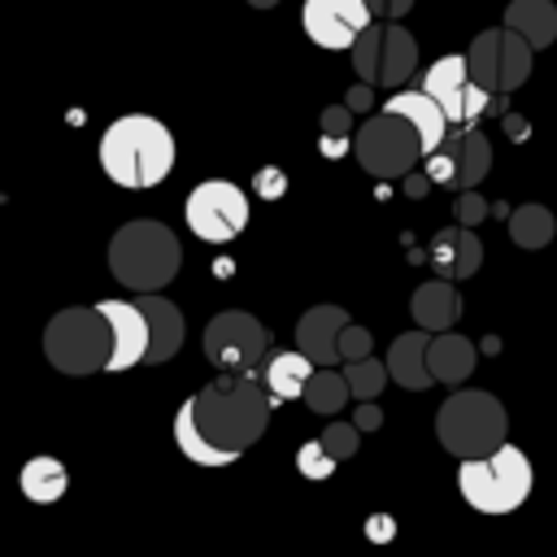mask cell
Returning a JSON list of instances; mask_svg holds the SVG:
<instances>
[{
	"instance_id": "6da1fadb",
	"label": "cell",
	"mask_w": 557,
	"mask_h": 557,
	"mask_svg": "<svg viewBox=\"0 0 557 557\" xmlns=\"http://www.w3.org/2000/svg\"><path fill=\"white\" fill-rule=\"evenodd\" d=\"M270 409L274 405H270V396H265L257 374H226V370H218V379L205 383L191 396L196 426L205 431V440L218 453H226V461H235L244 448H252L265 435Z\"/></svg>"
},
{
	"instance_id": "7a4b0ae2",
	"label": "cell",
	"mask_w": 557,
	"mask_h": 557,
	"mask_svg": "<svg viewBox=\"0 0 557 557\" xmlns=\"http://www.w3.org/2000/svg\"><path fill=\"white\" fill-rule=\"evenodd\" d=\"M100 170L131 191L157 187L174 170V135L148 113H126L100 135Z\"/></svg>"
},
{
	"instance_id": "3957f363",
	"label": "cell",
	"mask_w": 557,
	"mask_h": 557,
	"mask_svg": "<svg viewBox=\"0 0 557 557\" xmlns=\"http://www.w3.org/2000/svg\"><path fill=\"white\" fill-rule=\"evenodd\" d=\"M183 265V244L165 222L135 218L109 239V274L126 292H161Z\"/></svg>"
},
{
	"instance_id": "277c9868",
	"label": "cell",
	"mask_w": 557,
	"mask_h": 557,
	"mask_svg": "<svg viewBox=\"0 0 557 557\" xmlns=\"http://www.w3.org/2000/svg\"><path fill=\"white\" fill-rule=\"evenodd\" d=\"M435 435L444 453L461 457H483L509 440V413L492 392L479 387H457L440 409H435Z\"/></svg>"
},
{
	"instance_id": "5b68a950",
	"label": "cell",
	"mask_w": 557,
	"mask_h": 557,
	"mask_svg": "<svg viewBox=\"0 0 557 557\" xmlns=\"http://www.w3.org/2000/svg\"><path fill=\"white\" fill-rule=\"evenodd\" d=\"M531 483H535V470L527 453L513 448L509 440L483 457H461L457 466V487L466 505H474L479 513H513L531 496Z\"/></svg>"
},
{
	"instance_id": "8992f818",
	"label": "cell",
	"mask_w": 557,
	"mask_h": 557,
	"mask_svg": "<svg viewBox=\"0 0 557 557\" xmlns=\"http://www.w3.org/2000/svg\"><path fill=\"white\" fill-rule=\"evenodd\" d=\"M109 322L104 313L91 305H70L61 313H52V322L44 326V357L61 370V374H96L109 366Z\"/></svg>"
},
{
	"instance_id": "52a82bcc",
	"label": "cell",
	"mask_w": 557,
	"mask_h": 557,
	"mask_svg": "<svg viewBox=\"0 0 557 557\" xmlns=\"http://www.w3.org/2000/svg\"><path fill=\"white\" fill-rule=\"evenodd\" d=\"M352 152H357V161H361L366 174H374V178H400L405 170L418 165L422 139H418V131L400 113L383 109V113H374V117L361 122V131L352 135Z\"/></svg>"
},
{
	"instance_id": "ba28073f",
	"label": "cell",
	"mask_w": 557,
	"mask_h": 557,
	"mask_svg": "<svg viewBox=\"0 0 557 557\" xmlns=\"http://www.w3.org/2000/svg\"><path fill=\"white\" fill-rule=\"evenodd\" d=\"M440 109H444V117L453 122V126H474L487 109H496L500 113V104H505V91H487V87H479L474 78H470V65H466V52L457 57H440V61H431V70H422V83H418Z\"/></svg>"
},
{
	"instance_id": "9c48e42d",
	"label": "cell",
	"mask_w": 557,
	"mask_h": 557,
	"mask_svg": "<svg viewBox=\"0 0 557 557\" xmlns=\"http://www.w3.org/2000/svg\"><path fill=\"white\" fill-rule=\"evenodd\" d=\"M265 352H270V331L252 313L222 309V313L209 318V326H205V357H209V366H218L226 374H257Z\"/></svg>"
},
{
	"instance_id": "30bf717a",
	"label": "cell",
	"mask_w": 557,
	"mask_h": 557,
	"mask_svg": "<svg viewBox=\"0 0 557 557\" xmlns=\"http://www.w3.org/2000/svg\"><path fill=\"white\" fill-rule=\"evenodd\" d=\"M531 44L509 30V26H496V30H483L474 35V44L466 48V65H470V78L487 91H513L531 78Z\"/></svg>"
},
{
	"instance_id": "8fae6325",
	"label": "cell",
	"mask_w": 557,
	"mask_h": 557,
	"mask_svg": "<svg viewBox=\"0 0 557 557\" xmlns=\"http://www.w3.org/2000/svg\"><path fill=\"white\" fill-rule=\"evenodd\" d=\"M183 218L196 239L205 244H231L248 226V196L226 178H205L191 187Z\"/></svg>"
},
{
	"instance_id": "7c38bea8",
	"label": "cell",
	"mask_w": 557,
	"mask_h": 557,
	"mask_svg": "<svg viewBox=\"0 0 557 557\" xmlns=\"http://www.w3.org/2000/svg\"><path fill=\"white\" fill-rule=\"evenodd\" d=\"M370 22L366 0H305L300 9V26L318 48H348Z\"/></svg>"
},
{
	"instance_id": "4fadbf2b",
	"label": "cell",
	"mask_w": 557,
	"mask_h": 557,
	"mask_svg": "<svg viewBox=\"0 0 557 557\" xmlns=\"http://www.w3.org/2000/svg\"><path fill=\"white\" fill-rule=\"evenodd\" d=\"M109 322V335H113V348H109V366L104 370H131L148 357V322H144V309L135 300H100L96 305Z\"/></svg>"
},
{
	"instance_id": "5bb4252c",
	"label": "cell",
	"mask_w": 557,
	"mask_h": 557,
	"mask_svg": "<svg viewBox=\"0 0 557 557\" xmlns=\"http://www.w3.org/2000/svg\"><path fill=\"white\" fill-rule=\"evenodd\" d=\"M426 261H431V270L440 274V278H470L479 265H483V244H479V235L470 231V226H444V231H435V239H431V248H426Z\"/></svg>"
},
{
	"instance_id": "9a60e30c",
	"label": "cell",
	"mask_w": 557,
	"mask_h": 557,
	"mask_svg": "<svg viewBox=\"0 0 557 557\" xmlns=\"http://www.w3.org/2000/svg\"><path fill=\"white\" fill-rule=\"evenodd\" d=\"M135 305L144 309V322H148V357H144V366H161V361H170V357L183 348V335H187L178 305L165 300L161 292H139Z\"/></svg>"
},
{
	"instance_id": "2e32d148",
	"label": "cell",
	"mask_w": 557,
	"mask_h": 557,
	"mask_svg": "<svg viewBox=\"0 0 557 557\" xmlns=\"http://www.w3.org/2000/svg\"><path fill=\"white\" fill-rule=\"evenodd\" d=\"M348 313L339 305H313L300 313L296 322V348L313 361V366H335L339 361V331H344Z\"/></svg>"
},
{
	"instance_id": "e0dca14e",
	"label": "cell",
	"mask_w": 557,
	"mask_h": 557,
	"mask_svg": "<svg viewBox=\"0 0 557 557\" xmlns=\"http://www.w3.org/2000/svg\"><path fill=\"white\" fill-rule=\"evenodd\" d=\"M409 313L431 335L435 331H448L461 318V292H457V283L453 278H440V274L426 278V283H418L413 296H409Z\"/></svg>"
},
{
	"instance_id": "ac0fdd59",
	"label": "cell",
	"mask_w": 557,
	"mask_h": 557,
	"mask_svg": "<svg viewBox=\"0 0 557 557\" xmlns=\"http://www.w3.org/2000/svg\"><path fill=\"white\" fill-rule=\"evenodd\" d=\"M474 361H479V348L466 335H457L453 326L448 331H435L426 339V370H431L435 383H448V387L453 383H466L474 374Z\"/></svg>"
},
{
	"instance_id": "d6986e66",
	"label": "cell",
	"mask_w": 557,
	"mask_h": 557,
	"mask_svg": "<svg viewBox=\"0 0 557 557\" xmlns=\"http://www.w3.org/2000/svg\"><path fill=\"white\" fill-rule=\"evenodd\" d=\"M313 374V361L300 352V348H283V352H265L257 379L270 396V405H283V400H300L305 392V379Z\"/></svg>"
},
{
	"instance_id": "ffe728a7",
	"label": "cell",
	"mask_w": 557,
	"mask_h": 557,
	"mask_svg": "<svg viewBox=\"0 0 557 557\" xmlns=\"http://www.w3.org/2000/svg\"><path fill=\"white\" fill-rule=\"evenodd\" d=\"M383 109H392V113H400L413 131H418V139H422V152H431V148H440V139L448 135V117H444V109L422 91V87H413V91H392L387 96V104Z\"/></svg>"
},
{
	"instance_id": "44dd1931",
	"label": "cell",
	"mask_w": 557,
	"mask_h": 557,
	"mask_svg": "<svg viewBox=\"0 0 557 557\" xmlns=\"http://www.w3.org/2000/svg\"><path fill=\"white\" fill-rule=\"evenodd\" d=\"M426 339H431V331L418 326V331L396 335L392 348H387V374H392V383H400L405 392H422V387L435 383L431 370H426Z\"/></svg>"
},
{
	"instance_id": "7402d4cb",
	"label": "cell",
	"mask_w": 557,
	"mask_h": 557,
	"mask_svg": "<svg viewBox=\"0 0 557 557\" xmlns=\"http://www.w3.org/2000/svg\"><path fill=\"white\" fill-rule=\"evenodd\" d=\"M440 144H444V148L453 152V161H457V178H453L457 191L479 187V183L487 178V170H492V144H487V135L461 126V131H448Z\"/></svg>"
},
{
	"instance_id": "603a6c76",
	"label": "cell",
	"mask_w": 557,
	"mask_h": 557,
	"mask_svg": "<svg viewBox=\"0 0 557 557\" xmlns=\"http://www.w3.org/2000/svg\"><path fill=\"white\" fill-rule=\"evenodd\" d=\"M505 26L518 30L531 48H553L557 44V4L553 0H509Z\"/></svg>"
},
{
	"instance_id": "cb8c5ba5",
	"label": "cell",
	"mask_w": 557,
	"mask_h": 557,
	"mask_svg": "<svg viewBox=\"0 0 557 557\" xmlns=\"http://www.w3.org/2000/svg\"><path fill=\"white\" fill-rule=\"evenodd\" d=\"M17 487H22V496L35 500V505H52V500L65 496L70 474H65V466H61L57 457L44 453V457H30V461L17 470Z\"/></svg>"
},
{
	"instance_id": "d4e9b609",
	"label": "cell",
	"mask_w": 557,
	"mask_h": 557,
	"mask_svg": "<svg viewBox=\"0 0 557 557\" xmlns=\"http://www.w3.org/2000/svg\"><path fill=\"white\" fill-rule=\"evenodd\" d=\"M413 70H418V39H413L405 26L387 22V26H383V61H379V83H383V87H400V83H405Z\"/></svg>"
},
{
	"instance_id": "484cf974",
	"label": "cell",
	"mask_w": 557,
	"mask_h": 557,
	"mask_svg": "<svg viewBox=\"0 0 557 557\" xmlns=\"http://www.w3.org/2000/svg\"><path fill=\"white\" fill-rule=\"evenodd\" d=\"M348 379L339 374V370H331V366H313V374L305 379V392H300V400L318 413V418H331V413H339L344 405H348Z\"/></svg>"
},
{
	"instance_id": "4316f807",
	"label": "cell",
	"mask_w": 557,
	"mask_h": 557,
	"mask_svg": "<svg viewBox=\"0 0 557 557\" xmlns=\"http://www.w3.org/2000/svg\"><path fill=\"white\" fill-rule=\"evenodd\" d=\"M174 444H178V453H183L187 461H196V466H231L226 453H218V448L205 440V431L196 426L191 396H187V400L178 405V413H174Z\"/></svg>"
},
{
	"instance_id": "83f0119b",
	"label": "cell",
	"mask_w": 557,
	"mask_h": 557,
	"mask_svg": "<svg viewBox=\"0 0 557 557\" xmlns=\"http://www.w3.org/2000/svg\"><path fill=\"white\" fill-rule=\"evenodd\" d=\"M553 231H557V222H553V213H548L544 205H518V209L509 213V239H513L518 248H527V252L544 248V244L553 239Z\"/></svg>"
},
{
	"instance_id": "f1b7e54d",
	"label": "cell",
	"mask_w": 557,
	"mask_h": 557,
	"mask_svg": "<svg viewBox=\"0 0 557 557\" xmlns=\"http://www.w3.org/2000/svg\"><path fill=\"white\" fill-rule=\"evenodd\" d=\"M352 70L361 83H379V61H383V22H370L352 44H348Z\"/></svg>"
},
{
	"instance_id": "f546056e",
	"label": "cell",
	"mask_w": 557,
	"mask_h": 557,
	"mask_svg": "<svg viewBox=\"0 0 557 557\" xmlns=\"http://www.w3.org/2000/svg\"><path fill=\"white\" fill-rule=\"evenodd\" d=\"M344 379H348V392H352L357 400H374L392 374H387V361H379V357H357V361H344Z\"/></svg>"
},
{
	"instance_id": "4dcf8cb0",
	"label": "cell",
	"mask_w": 557,
	"mask_h": 557,
	"mask_svg": "<svg viewBox=\"0 0 557 557\" xmlns=\"http://www.w3.org/2000/svg\"><path fill=\"white\" fill-rule=\"evenodd\" d=\"M318 440H322V448H326L335 461H348V457L357 453V444H361V431H357V422H326Z\"/></svg>"
},
{
	"instance_id": "1f68e13d",
	"label": "cell",
	"mask_w": 557,
	"mask_h": 557,
	"mask_svg": "<svg viewBox=\"0 0 557 557\" xmlns=\"http://www.w3.org/2000/svg\"><path fill=\"white\" fill-rule=\"evenodd\" d=\"M335 457L322 448V440H309V444H300L296 448V470L305 474V479H331L335 474Z\"/></svg>"
},
{
	"instance_id": "d6a6232c",
	"label": "cell",
	"mask_w": 557,
	"mask_h": 557,
	"mask_svg": "<svg viewBox=\"0 0 557 557\" xmlns=\"http://www.w3.org/2000/svg\"><path fill=\"white\" fill-rule=\"evenodd\" d=\"M370 348H374L370 331H366V326H357V322H344V331H339V361L370 357Z\"/></svg>"
},
{
	"instance_id": "836d02e7",
	"label": "cell",
	"mask_w": 557,
	"mask_h": 557,
	"mask_svg": "<svg viewBox=\"0 0 557 557\" xmlns=\"http://www.w3.org/2000/svg\"><path fill=\"white\" fill-rule=\"evenodd\" d=\"M483 218H487V200H483L474 187H466L461 200H457V222H461V226H479Z\"/></svg>"
},
{
	"instance_id": "e575fe53",
	"label": "cell",
	"mask_w": 557,
	"mask_h": 557,
	"mask_svg": "<svg viewBox=\"0 0 557 557\" xmlns=\"http://www.w3.org/2000/svg\"><path fill=\"white\" fill-rule=\"evenodd\" d=\"M318 126H322V135H352V109L348 104H331V109H322Z\"/></svg>"
},
{
	"instance_id": "d590c367",
	"label": "cell",
	"mask_w": 557,
	"mask_h": 557,
	"mask_svg": "<svg viewBox=\"0 0 557 557\" xmlns=\"http://www.w3.org/2000/svg\"><path fill=\"white\" fill-rule=\"evenodd\" d=\"M252 187H257V196L278 200V196L287 191V174H283V170H274V165H261V170H257V178H252Z\"/></svg>"
},
{
	"instance_id": "8d00e7d4",
	"label": "cell",
	"mask_w": 557,
	"mask_h": 557,
	"mask_svg": "<svg viewBox=\"0 0 557 557\" xmlns=\"http://www.w3.org/2000/svg\"><path fill=\"white\" fill-rule=\"evenodd\" d=\"M366 4H370V17L374 22H383V17L396 22V17H405L413 9V0H366Z\"/></svg>"
},
{
	"instance_id": "74e56055",
	"label": "cell",
	"mask_w": 557,
	"mask_h": 557,
	"mask_svg": "<svg viewBox=\"0 0 557 557\" xmlns=\"http://www.w3.org/2000/svg\"><path fill=\"white\" fill-rule=\"evenodd\" d=\"M400 183H405V196H413V200H418V196H426V191L435 187L426 170H405V174H400Z\"/></svg>"
},
{
	"instance_id": "f35d334b",
	"label": "cell",
	"mask_w": 557,
	"mask_h": 557,
	"mask_svg": "<svg viewBox=\"0 0 557 557\" xmlns=\"http://www.w3.org/2000/svg\"><path fill=\"white\" fill-rule=\"evenodd\" d=\"M357 431H379L383 426V413H379V405L374 400H361V409H357Z\"/></svg>"
},
{
	"instance_id": "ab89813d",
	"label": "cell",
	"mask_w": 557,
	"mask_h": 557,
	"mask_svg": "<svg viewBox=\"0 0 557 557\" xmlns=\"http://www.w3.org/2000/svg\"><path fill=\"white\" fill-rule=\"evenodd\" d=\"M370 87H374V83H361V87H352V91H348V100H344V104H348V109H352V113H366V109H370V104H374V91H370Z\"/></svg>"
},
{
	"instance_id": "60d3db41",
	"label": "cell",
	"mask_w": 557,
	"mask_h": 557,
	"mask_svg": "<svg viewBox=\"0 0 557 557\" xmlns=\"http://www.w3.org/2000/svg\"><path fill=\"white\" fill-rule=\"evenodd\" d=\"M392 531H396V527H392L387 513H374V518H370V540H392Z\"/></svg>"
},
{
	"instance_id": "b9f144b4",
	"label": "cell",
	"mask_w": 557,
	"mask_h": 557,
	"mask_svg": "<svg viewBox=\"0 0 557 557\" xmlns=\"http://www.w3.org/2000/svg\"><path fill=\"white\" fill-rule=\"evenodd\" d=\"M344 148H348V135H322V152L326 157H339Z\"/></svg>"
},
{
	"instance_id": "7bdbcfd3",
	"label": "cell",
	"mask_w": 557,
	"mask_h": 557,
	"mask_svg": "<svg viewBox=\"0 0 557 557\" xmlns=\"http://www.w3.org/2000/svg\"><path fill=\"white\" fill-rule=\"evenodd\" d=\"M505 131L518 135V139H527V122H518V117H505Z\"/></svg>"
},
{
	"instance_id": "ee69618b",
	"label": "cell",
	"mask_w": 557,
	"mask_h": 557,
	"mask_svg": "<svg viewBox=\"0 0 557 557\" xmlns=\"http://www.w3.org/2000/svg\"><path fill=\"white\" fill-rule=\"evenodd\" d=\"M248 4H252V9H274L278 0H248Z\"/></svg>"
}]
</instances>
